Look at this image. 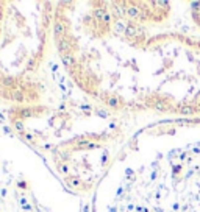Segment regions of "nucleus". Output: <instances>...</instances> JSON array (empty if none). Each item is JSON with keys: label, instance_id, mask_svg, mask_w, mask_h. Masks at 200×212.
Here are the masks:
<instances>
[{"label": "nucleus", "instance_id": "1", "mask_svg": "<svg viewBox=\"0 0 200 212\" xmlns=\"http://www.w3.org/2000/svg\"><path fill=\"white\" fill-rule=\"evenodd\" d=\"M141 212H200V117H173L144 134Z\"/></svg>", "mask_w": 200, "mask_h": 212}, {"label": "nucleus", "instance_id": "2", "mask_svg": "<svg viewBox=\"0 0 200 212\" xmlns=\"http://www.w3.org/2000/svg\"><path fill=\"white\" fill-rule=\"evenodd\" d=\"M189 13H191V20L194 22V25L200 30V2L189 3Z\"/></svg>", "mask_w": 200, "mask_h": 212}, {"label": "nucleus", "instance_id": "3", "mask_svg": "<svg viewBox=\"0 0 200 212\" xmlns=\"http://www.w3.org/2000/svg\"><path fill=\"white\" fill-rule=\"evenodd\" d=\"M63 31H64V27L61 25V23H56V25H55V33H56V34H61Z\"/></svg>", "mask_w": 200, "mask_h": 212}]
</instances>
